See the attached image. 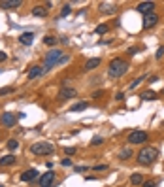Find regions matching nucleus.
<instances>
[{"label": "nucleus", "instance_id": "nucleus-13", "mask_svg": "<svg viewBox=\"0 0 164 187\" xmlns=\"http://www.w3.org/2000/svg\"><path fill=\"white\" fill-rule=\"evenodd\" d=\"M43 72H45V70H43V66L36 64V66H32V68L29 70V80H36V78H40Z\"/></svg>", "mask_w": 164, "mask_h": 187}, {"label": "nucleus", "instance_id": "nucleus-32", "mask_svg": "<svg viewBox=\"0 0 164 187\" xmlns=\"http://www.w3.org/2000/svg\"><path fill=\"white\" fill-rule=\"evenodd\" d=\"M140 49H142V48H130V49H128V55H132V57H134Z\"/></svg>", "mask_w": 164, "mask_h": 187}, {"label": "nucleus", "instance_id": "nucleus-29", "mask_svg": "<svg viewBox=\"0 0 164 187\" xmlns=\"http://www.w3.org/2000/svg\"><path fill=\"white\" fill-rule=\"evenodd\" d=\"M108 32V25H98L96 27V34H106Z\"/></svg>", "mask_w": 164, "mask_h": 187}, {"label": "nucleus", "instance_id": "nucleus-6", "mask_svg": "<svg viewBox=\"0 0 164 187\" xmlns=\"http://www.w3.org/2000/svg\"><path fill=\"white\" fill-rule=\"evenodd\" d=\"M78 97V91L74 89V87H60V91H59V98L60 100H70V98H76Z\"/></svg>", "mask_w": 164, "mask_h": 187}, {"label": "nucleus", "instance_id": "nucleus-1", "mask_svg": "<svg viewBox=\"0 0 164 187\" xmlns=\"http://www.w3.org/2000/svg\"><path fill=\"white\" fill-rule=\"evenodd\" d=\"M128 68H130L128 61L117 57V59H113V61L108 64V74H109L111 78H115V80H119V78H123V76L128 72Z\"/></svg>", "mask_w": 164, "mask_h": 187}, {"label": "nucleus", "instance_id": "nucleus-23", "mask_svg": "<svg viewBox=\"0 0 164 187\" xmlns=\"http://www.w3.org/2000/svg\"><path fill=\"white\" fill-rule=\"evenodd\" d=\"M144 80H145V76H140V78H136V80H132V81L128 83V89H134V87H138V85H140V83H142Z\"/></svg>", "mask_w": 164, "mask_h": 187}, {"label": "nucleus", "instance_id": "nucleus-28", "mask_svg": "<svg viewBox=\"0 0 164 187\" xmlns=\"http://www.w3.org/2000/svg\"><path fill=\"white\" fill-rule=\"evenodd\" d=\"M10 93H13V87H2V89H0V97L10 95Z\"/></svg>", "mask_w": 164, "mask_h": 187}, {"label": "nucleus", "instance_id": "nucleus-26", "mask_svg": "<svg viewBox=\"0 0 164 187\" xmlns=\"http://www.w3.org/2000/svg\"><path fill=\"white\" fill-rule=\"evenodd\" d=\"M43 43H47V45H51V48H53V45L57 43V38L55 36H45L43 38Z\"/></svg>", "mask_w": 164, "mask_h": 187}, {"label": "nucleus", "instance_id": "nucleus-27", "mask_svg": "<svg viewBox=\"0 0 164 187\" xmlns=\"http://www.w3.org/2000/svg\"><path fill=\"white\" fill-rule=\"evenodd\" d=\"M72 13V6L70 4H64V8H62V11H60V17H66V15H70Z\"/></svg>", "mask_w": 164, "mask_h": 187}, {"label": "nucleus", "instance_id": "nucleus-25", "mask_svg": "<svg viewBox=\"0 0 164 187\" xmlns=\"http://www.w3.org/2000/svg\"><path fill=\"white\" fill-rule=\"evenodd\" d=\"M17 148H19V142H17V140H13V138L8 140V149H10V151H15Z\"/></svg>", "mask_w": 164, "mask_h": 187}, {"label": "nucleus", "instance_id": "nucleus-14", "mask_svg": "<svg viewBox=\"0 0 164 187\" xmlns=\"http://www.w3.org/2000/svg\"><path fill=\"white\" fill-rule=\"evenodd\" d=\"M32 40H34V32H23V34L19 36V42H21L23 45H30Z\"/></svg>", "mask_w": 164, "mask_h": 187}, {"label": "nucleus", "instance_id": "nucleus-12", "mask_svg": "<svg viewBox=\"0 0 164 187\" xmlns=\"http://www.w3.org/2000/svg\"><path fill=\"white\" fill-rule=\"evenodd\" d=\"M38 178V170L36 168H30V170H25L21 174V181H34Z\"/></svg>", "mask_w": 164, "mask_h": 187}, {"label": "nucleus", "instance_id": "nucleus-7", "mask_svg": "<svg viewBox=\"0 0 164 187\" xmlns=\"http://www.w3.org/2000/svg\"><path fill=\"white\" fill-rule=\"evenodd\" d=\"M160 21V17L153 11V13H147V15H144V29H153V27H157V23Z\"/></svg>", "mask_w": 164, "mask_h": 187}, {"label": "nucleus", "instance_id": "nucleus-31", "mask_svg": "<svg viewBox=\"0 0 164 187\" xmlns=\"http://www.w3.org/2000/svg\"><path fill=\"white\" fill-rule=\"evenodd\" d=\"M64 153L66 155H76V148H64Z\"/></svg>", "mask_w": 164, "mask_h": 187}, {"label": "nucleus", "instance_id": "nucleus-11", "mask_svg": "<svg viewBox=\"0 0 164 187\" xmlns=\"http://www.w3.org/2000/svg\"><path fill=\"white\" fill-rule=\"evenodd\" d=\"M21 4H23L21 0H0V8H2V10H15Z\"/></svg>", "mask_w": 164, "mask_h": 187}, {"label": "nucleus", "instance_id": "nucleus-35", "mask_svg": "<svg viewBox=\"0 0 164 187\" xmlns=\"http://www.w3.org/2000/svg\"><path fill=\"white\" fill-rule=\"evenodd\" d=\"M123 98H125V93H121V91H119V93L115 95V100H123Z\"/></svg>", "mask_w": 164, "mask_h": 187}, {"label": "nucleus", "instance_id": "nucleus-38", "mask_svg": "<svg viewBox=\"0 0 164 187\" xmlns=\"http://www.w3.org/2000/svg\"><path fill=\"white\" fill-rule=\"evenodd\" d=\"M104 95V91H96V93H92V98H98V97H102Z\"/></svg>", "mask_w": 164, "mask_h": 187}, {"label": "nucleus", "instance_id": "nucleus-39", "mask_svg": "<svg viewBox=\"0 0 164 187\" xmlns=\"http://www.w3.org/2000/svg\"><path fill=\"white\" fill-rule=\"evenodd\" d=\"M6 59H8V55H6V53H4V51H0V62H4V61H6Z\"/></svg>", "mask_w": 164, "mask_h": 187}, {"label": "nucleus", "instance_id": "nucleus-40", "mask_svg": "<svg viewBox=\"0 0 164 187\" xmlns=\"http://www.w3.org/2000/svg\"><path fill=\"white\" fill-rule=\"evenodd\" d=\"M0 187H2V185H0Z\"/></svg>", "mask_w": 164, "mask_h": 187}, {"label": "nucleus", "instance_id": "nucleus-17", "mask_svg": "<svg viewBox=\"0 0 164 187\" xmlns=\"http://www.w3.org/2000/svg\"><path fill=\"white\" fill-rule=\"evenodd\" d=\"M98 66H100V59H89L85 62V70H95Z\"/></svg>", "mask_w": 164, "mask_h": 187}, {"label": "nucleus", "instance_id": "nucleus-24", "mask_svg": "<svg viewBox=\"0 0 164 187\" xmlns=\"http://www.w3.org/2000/svg\"><path fill=\"white\" fill-rule=\"evenodd\" d=\"M104 144V136H95L91 140V146H102Z\"/></svg>", "mask_w": 164, "mask_h": 187}, {"label": "nucleus", "instance_id": "nucleus-16", "mask_svg": "<svg viewBox=\"0 0 164 187\" xmlns=\"http://www.w3.org/2000/svg\"><path fill=\"white\" fill-rule=\"evenodd\" d=\"M100 11H102V13H115V4L102 2V4H100Z\"/></svg>", "mask_w": 164, "mask_h": 187}, {"label": "nucleus", "instance_id": "nucleus-30", "mask_svg": "<svg viewBox=\"0 0 164 187\" xmlns=\"http://www.w3.org/2000/svg\"><path fill=\"white\" fill-rule=\"evenodd\" d=\"M162 57H164V45H160L157 49V53H155V59H162Z\"/></svg>", "mask_w": 164, "mask_h": 187}, {"label": "nucleus", "instance_id": "nucleus-36", "mask_svg": "<svg viewBox=\"0 0 164 187\" xmlns=\"http://www.w3.org/2000/svg\"><path fill=\"white\" fill-rule=\"evenodd\" d=\"M95 170H108V165H96Z\"/></svg>", "mask_w": 164, "mask_h": 187}, {"label": "nucleus", "instance_id": "nucleus-3", "mask_svg": "<svg viewBox=\"0 0 164 187\" xmlns=\"http://www.w3.org/2000/svg\"><path fill=\"white\" fill-rule=\"evenodd\" d=\"M62 57H64V55H62L60 49H55V48L49 49L47 53H45V59H43V70H49V68H53L55 64H59Z\"/></svg>", "mask_w": 164, "mask_h": 187}, {"label": "nucleus", "instance_id": "nucleus-9", "mask_svg": "<svg viewBox=\"0 0 164 187\" xmlns=\"http://www.w3.org/2000/svg\"><path fill=\"white\" fill-rule=\"evenodd\" d=\"M53 181H55V172H51V170L40 176V187H51Z\"/></svg>", "mask_w": 164, "mask_h": 187}, {"label": "nucleus", "instance_id": "nucleus-21", "mask_svg": "<svg viewBox=\"0 0 164 187\" xmlns=\"http://www.w3.org/2000/svg\"><path fill=\"white\" fill-rule=\"evenodd\" d=\"M130 181H132L134 185H144V176H142V174H132V176H130Z\"/></svg>", "mask_w": 164, "mask_h": 187}, {"label": "nucleus", "instance_id": "nucleus-5", "mask_svg": "<svg viewBox=\"0 0 164 187\" xmlns=\"http://www.w3.org/2000/svg\"><path fill=\"white\" fill-rule=\"evenodd\" d=\"M147 132L145 130H132L130 134H128V138H126V142L128 144H145L147 142Z\"/></svg>", "mask_w": 164, "mask_h": 187}, {"label": "nucleus", "instance_id": "nucleus-33", "mask_svg": "<svg viewBox=\"0 0 164 187\" xmlns=\"http://www.w3.org/2000/svg\"><path fill=\"white\" fill-rule=\"evenodd\" d=\"M89 170V166H74V172H85Z\"/></svg>", "mask_w": 164, "mask_h": 187}, {"label": "nucleus", "instance_id": "nucleus-34", "mask_svg": "<svg viewBox=\"0 0 164 187\" xmlns=\"http://www.w3.org/2000/svg\"><path fill=\"white\" fill-rule=\"evenodd\" d=\"M62 166H72V159H62Z\"/></svg>", "mask_w": 164, "mask_h": 187}, {"label": "nucleus", "instance_id": "nucleus-8", "mask_svg": "<svg viewBox=\"0 0 164 187\" xmlns=\"http://www.w3.org/2000/svg\"><path fill=\"white\" fill-rule=\"evenodd\" d=\"M0 123H2L4 127H13L17 123V115L11 113V112H6V113L0 115Z\"/></svg>", "mask_w": 164, "mask_h": 187}, {"label": "nucleus", "instance_id": "nucleus-20", "mask_svg": "<svg viewBox=\"0 0 164 187\" xmlns=\"http://www.w3.org/2000/svg\"><path fill=\"white\" fill-rule=\"evenodd\" d=\"M132 155H134V151H132L130 148H125V149H121V151H119V159H123V161L130 159Z\"/></svg>", "mask_w": 164, "mask_h": 187}, {"label": "nucleus", "instance_id": "nucleus-4", "mask_svg": "<svg viewBox=\"0 0 164 187\" xmlns=\"http://www.w3.org/2000/svg\"><path fill=\"white\" fill-rule=\"evenodd\" d=\"M53 149H55V148H53L51 142H36V144L30 146V151H32L34 155H51Z\"/></svg>", "mask_w": 164, "mask_h": 187}, {"label": "nucleus", "instance_id": "nucleus-37", "mask_svg": "<svg viewBox=\"0 0 164 187\" xmlns=\"http://www.w3.org/2000/svg\"><path fill=\"white\" fill-rule=\"evenodd\" d=\"M144 187H157L155 181H144Z\"/></svg>", "mask_w": 164, "mask_h": 187}, {"label": "nucleus", "instance_id": "nucleus-2", "mask_svg": "<svg viewBox=\"0 0 164 187\" xmlns=\"http://www.w3.org/2000/svg\"><path fill=\"white\" fill-rule=\"evenodd\" d=\"M157 157H158V151L155 148H151V146H145V148L140 149V153L136 155V161L142 166H149V165H153V162L157 161Z\"/></svg>", "mask_w": 164, "mask_h": 187}, {"label": "nucleus", "instance_id": "nucleus-22", "mask_svg": "<svg viewBox=\"0 0 164 187\" xmlns=\"http://www.w3.org/2000/svg\"><path fill=\"white\" fill-rule=\"evenodd\" d=\"M87 102H78V104H74L72 106V112H83V110H87Z\"/></svg>", "mask_w": 164, "mask_h": 187}, {"label": "nucleus", "instance_id": "nucleus-19", "mask_svg": "<svg viewBox=\"0 0 164 187\" xmlns=\"http://www.w3.org/2000/svg\"><path fill=\"white\" fill-rule=\"evenodd\" d=\"M32 15H34V17H45V15H47V10H45L43 6H36V8L32 10Z\"/></svg>", "mask_w": 164, "mask_h": 187}, {"label": "nucleus", "instance_id": "nucleus-18", "mask_svg": "<svg viewBox=\"0 0 164 187\" xmlns=\"http://www.w3.org/2000/svg\"><path fill=\"white\" fill-rule=\"evenodd\" d=\"M142 100H157V93L155 91H144L142 95H140Z\"/></svg>", "mask_w": 164, "mask_h": 187}, {"label": "nucleus", "instance_id": "nucleus-10", "mask_svg": "<svg viewBox=\"0 0 164 187\" xmlns=\"http://www.w3.org/2000/svg\"><path fill=\"white\" fill-rule=\"evenodd\" d=\"M136 10H138L140 13H144V15L153 13V11H155V2H140V4L136 6Z\"/></svg>", "mask_w": 164, "mask_h": 187}, {"label": "nucleus", "instance_id": "nucleus-15", "mask_svg": "<svg viewBox=\"0 0 164 187\" xmlns=\"http://www.w3.org/2000/svg\"><path fill=\"white\" fill-rule=\"evenodd\" d=\"M15 161H17L15 155H6L0 159V166H11V165H15Z\"/></svg>", "mask_w": 164, "mask_h": 187}]
</instances>
